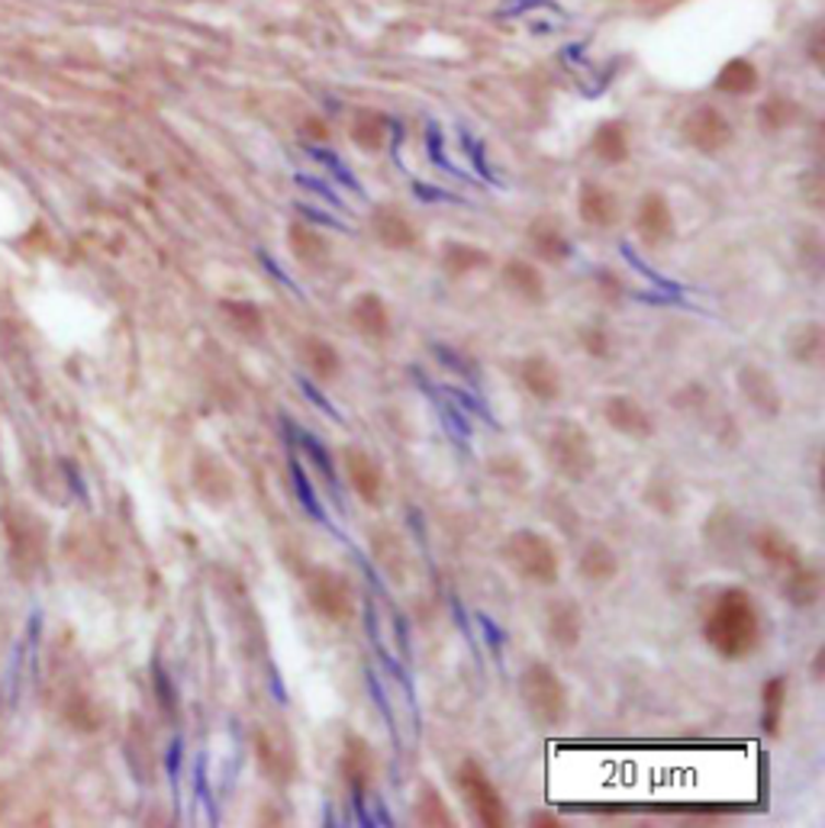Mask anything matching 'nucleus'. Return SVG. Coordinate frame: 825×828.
I'll return each instance as SVG.
<instances>
[{
    "label": "nucleus",
    "instance_id": "obj_7",
    "mask_svg": "<svg viewBox=\"0 0 825 828\" xmlns=\"http://www.w3.org/2000/svg\"><path fill=\"white\" fill-rule=\"evenodd\" d=\"M681 132H684L687 145H694L704 155H716V152H722L732 142V123L722 117L716 107L690 110L687 119H684V126H681Z\"/></svg>",
    "mask_w": 825,
    "mask_h": 828
},
{
    "label": "nucleus",
    "instance_id": "obj_34",
    "mask_svg": "<svg viewBox=\"0 0 825 828\" xmlns=\"http://www.w3.org/2000/svg\"><path fill=\"white\" fill-rule=\"evenodd\" d=\"M783 700H787V680H783V677L767 680L765 715H762V725H765L767 735H777V732H780V712H783Z\"/></svg>",
    "mask_w": 825,
    "mask_h": 828
},
{
    "label": "nucleus",
    "instance_id": "obj_18",
    "mask_svg": "<svg viewBox=\"0 0 825 828\" xmlns=\"http://www.w3.org/2000/svg\"><path fill=\"white\" fill-rule=\"evenodd\" d=\"M352 326L361 336H368V339H387V336H391V313H387V303L377 294L355 296Z\"/></svg>",
    "mask_w": 825,
    "mask_h": 828
},
{
    "label": "nucleus",
    "instance_id": "obj_6",
    "mask_svg": "<svg viewBox=\"0 0 825 828\" xmlns=\"http://www.w3.org/2000/svg\"><path fill=\"white\" fill-rule=\"evenodd\" d=\"M306 599H310V606H313L323 619H329V622H346V619H352V587H349V581H346L342 574H336V571H326V568L313 571L310 581H306Z\"/></svg>",
    "mask_w": 825,
    "mask_h": 828
},
{
    "label": "nucleus",
    "instance_id": "obj_27",
    "mask_svg": "<svg viewBox=\"0 0 825 828\" xmlns=\"http://www.w3.org/2000/svg\"><path fill=\"white\" fill-rule=\"evenodd\" d=\"M578 568H581V578L590 581V584H606V581L616 578L619 558H616V551L606 541H590L588 548H584V555H581Z\"/></svg>",
    "mask_w": 825,
    "mask_h": 828
},
{
    "label": "nucleus",
    "instance_id": "obj_16",
    "mask_svg": "<svg viewBox=\"0 0 825 828\" xmlns=\"http://www.w3.org/2000/svg\"><path fill=\"white\" fill-rule=\"evenodd\" d=\"M288 245H291L297 261L310 271H319V268L329 265V242L323 238V233H316L310 223H291L288 226Z\"/></svg>",
    "mask_w": 825,
    "mask_h": 828
},
{
    "label": "nucleus",
    "instance_id": "obj_42",
    "mask_svg": "<svg viewBox=\"0 0 825 828\" xmlns=\"http://www.w3.org/2000/svg\"><path fill=\"white\" fill-rule=\"evenodd\" d=\"M530 823H532V826H545V828H558V826H561V823H558L555 816H548V813H532Z\"/></svg>",
    "mask_w": 825,
    "mask_h": 828
},
{
    "label": "nucleus",
    "instance_id": "obj_25",
    "mask_svg": "<svg viewBox=\"0 0 825 828\" xmlns=\"http://www.w3.org/2000/svg\"><path fill=\"white\" fill-rule=\"evenodd\" d=\"M223 319L245 339H262L265 336V313L252 300H220Z\"/></svg>",
    "mask_w": 825,
    "mask_h": 828
},
{
    "label": "nucleus",
    "instance_id": "obj_9",
    "mask_svg": "<svg viewBox=\"0 0 825 828\" xmlns=\"http://www.w3.org/2000/svg\"><path fill=\"white\" fill-rule=\"evenodd\" d=\"M603 416L609 422V429H616L619 435L629 439H651L654 435V419L651 413L629 394H613L603 404Z\"/></svg>",
    "mask_w": 825,
    "mask_h": 828
},
{
    "label": "nucleus",
    "instance_id": "obj_36",
    "mask_svg": "<svg viewBox=\"0 0 825 828\" xmlns=\"http://www.w3.org/2000/svg\"><path fill=\"white\" fill-rule=\"evenodd\" d=\"M291 477H294L297 497H300L303 510H310V516L323 523L326 516H323V506H319V500H316V490H313V483L306 480V474H303V468H300V462H297V458H291Z\"/></svg>",
    "mask_w": 825,
    "mask_h": 828
},
{
    "label": "nucleus",
    "instance_id": "obj_32",
    "mask_svg": "<svg viewBox=\"0 0 825 828\" xmlns=\"http://www.w3.org/2000/svg\"><path fill=\"white\" fill-rule=\"evenodd\" d=\"M758 119H762L765 132H780V129H787V126H793L800 119V107L793 101H787V97H770V101L762 104Z\"/></svg>",
    "mask_w": 825,
    "mask_h": 828
},
{
    "label": "nucleus",
    "instance_id": "obj_28",
    "mask_svg": "<svg viewBox=\"0 0 825 828\" xmlns=\"http://www.w3.org/2000/svg\"><path fill=\"white\" fill-rule=\"evenodd\" d=\"M787 349H790V358H793L797 364L816 368V364L823 361V349H825L823 326H820V323H803V326H797V329L790 333Z\"/></svg>",
    "mask_w": 825,
    "mask_h": 828
},
{
    "label": "nucleus",
    "instance_id": "obj_17",
    "mask_svg": "<svg viewBox=\"0 0 825 828\" xmlns=\"http://www.w3.org/2000/svg\"><path fill=\"white\" fill-rule=\"evenodd\" d=\"M371 230H374V236L381 245H387V248H394V252H407L413 248L419 236H416V230H413V223L404 217V213H397L394 207H381V210H374V217H371Z\"/></svg>",
    "mask_w": 825,
    "mask_h": 828
},
{
    "label": "nucleus",
    "instance_id": "obj_37",
    "mask_svg": "<svg viewBox=\"0 0 825 828\" xmlns=\"http://www.w3.org/2000/svg\"><path fill=\"white\" fill-rule=\"evenodd\" d=\"M581 342H584V352H588V355L609 358V336H606L603 329H584Z\"/></svg>",
    "mask_w": 825,
    "mask_h": 828
},
{
    "label": "nucleus",
    "instance_id": "obj_29",
    "mask_svg": "<svg viewBox=\"0 0 825 828\" xmlns=\"http://www.w3.org/2000/svg\"><path fill=\"white\" fill-rule=\"evenodd\" d=\"M342 770H346V780L352 786L358 813H364V786H368V773H371V758H368V745L355 735L349 738V751L342 758Z\"/></svg>",
    "mask_w": 825,
    "mask_h": 828
},
{
    "label": "nucleus",
    "instance_id": "obj_40",
    "mask_svg": "<svg viewBox=\"0 0 825 828\" xmlns=\"http://www.w3.org/2000/svg\"><path fill=\"white\" fill-rule=\"evenodd\" d=\"M303 132H306V139H313V142H326L329 139V129H326V123L323 119H306L303 123Z\"/></svg>",
    "mask_w": 825,
    "mask_h": 828
},
{
    "label": "nucleus",
    "instance_id": "obj_19",
    "mask_svg": "<svg viewBox=\"0 0 825 828\" xmlns=\"http://www.w3.org/2000/svg\"><path fill=\"white\" fill-rule=\"evenodd\" d=\"M752 545H755V551L762 555V561L770 564L774 571H783V574H787V571H793V568L803 564L797 545L783 533H777V529H762V533H755Z\"/></svg>",
    "mask_w": 825,
    "mask_h": 828
},
{
    "label": "nucleus",
    "instance_id": "obj_24",
    "mask_svg": "<svg viewBox=\"0 0 825 828\" xmlns=\"http://www.w3.org/2000/svg\"><path fill=\"white\" fill-rule=\"evenodd\" d=\"M303 361H306L310 374L316 381H323V384H329V381H336L342 374V358L336 352V346L326 342V339H319V336H310L303 342Z\"/></svg>",
    "mask_w": 825,
    "mask_h": 828
},
{
    "label": "nucleus",
    "instance_id": "obj_11",
    "mask_svg": "<svg viewBox=\"0 0 825 828\" xmlns=\"http://www.w3.org/2000/svg\"><path fill=\"white\" fill-rule=\"evenodd\" d=\"M255 758H258V768L265 770V777H268V780H275V783H281V786L294 780V770H297L294 748H291V745H284V742H281V735H275V732L262 728V732L255 735Z\"/></svg>",
    "mask_w": 825,
    "mask_h": 828
},
{
    "label": "nucleus",
    "instance_id": "obj_12",
    "mask_svg": "<svg viewBox=\"0 0 825 828\" xmlns=\"http://www.w3.org/2000/svg\"><path fill=\"white\" fill-rule=\"evenodd\" d=\"M739 390H742L745 404H748L755 413L765 416V419H774V416L780 413V390H777V381L767 374L765 368L745 364V368L739 371Z\"/></svg>",
    "mask_w": 825,
    "mask_h": 828
},
{
    "label": "nucleus",
    "instance_id": "obj_5",
    "mask_svg": "<svg viewBox=\"0 0 825 828\" xmlns=\"http://www.w3.org/2000/svg\"><path fill=\"white\" fill-rule=\"evenodd\" d=\"M458 790L465 793L474 819L480 826H507V806H503L497 786L490 783V777L484 773V768L477 761H465L462 765V770H458Z\"/></svg>",
    "mask_w": 825,
    "mask_h": 828
},
{
    "label": "nucleus",
    "instance_id": "obj_4",
    "mask_svg": "<svg viewBox=\"0 0 825 828\" xmlns=\"http://www.w3.org/2000/svg\"><path fill=\"white\" fill-rule=\"evenodd\" d=\"M520 693L523 707L542 725H558L568 715V687L548 664L535 661L520 674Z\"/></svg>",
    "mask_w": 825,
    "mask_h": 828
},
{
    "label": "nucleus",
    "instance_id": "obj_15",
    "mask_svg": "<svg viewBox=\"0 0 825 828\" xmlns=\"http://www.w3.org/2000/svg\"><path fill=\"white\" fill-rule=\"evenodd\" d=\"M520 381L530 390L535 400L551 404L561 397V374L551 364V358L545 355H530L520 361Z\"/></svg>",
    "mask_w": 825,
    "mask_h": 828
},
{
    "label": "nucleus",
    "instance_id": "obj_30",
    "mask_svg": "<svg viewBox=\"0 0 825 828\" xmlns=\"http://www.w3.org/2000/svg\"><path fill=\"white\" fill-rule=\"evenodd\" d=\"M387 132H391V123H387V117L374 114V110H361L352 119V129H349L352 142L361 152H381L387 145Z\"/></svg>",
    "mask_w": 825,
    "mask_h": 828
},
{
    "label": "nucleus",
    "instance_id": "obj_31",
    "mask_svg": "<svg viewBox=\"0 0 825 828\" xmlns=\"http://www.w3.org/2000/svg\"><path fill=\"white\" fill-rule=\"evenodd\" d=\"M783 596L793 603V606H813L820 599V574L810 568V564H800L793 571L783 574Z\"/></svg>",
    "mask_w": 825,
    "mask_h": 828
},
{
    "label": "nucleus",
    "instance_id": "obj_13",
    "mask_svg": "<svg viewBox=\"0 0 825 828\" xmlns=\"http://www.w3.org/2000/svg\"><path fill=\"white\" fill-rule=\"evenodd\" d=\"M578 213L581 220L593 230H609L619 220V200L609 187L596 184V180H581L578 190Z\"/></svg>",
    "mask_w": 825,
    "mask_h": 828
},
{
    "label": "nucleus",
    "instance_id": "obj_10",
    "mask_svg": "<svg viewBox=\"0 0 825 828\" xmlns=\"http://www.w3.org/2000/svg\"><path fill=\"white\" fill-rule=\"evenodd\" d=\"M636 233L639 238L651 245V248H661L674 238V213H671V203L661 197V194H646L639 200V210H636Z\"/></svg>",
    "mask_w": 825,
    "mask_h": 828
},
{
    "label": "nucleus",
    "instance_id": "obj_8",
    "mask_svg": "<svg viewBox=\"0 0 825 828\" xmlns=\"http://www.w3.org/2000/svg\"><path fill=\"white\" fill-rule=\"evenodd\" d=\"M342 465H346L355 493L368 506H381V500H384V471H381V465L364 448H355V445L342 448Z\"/></svg>",
    "mask_w": 825,
    "mask_h": 828
},
{
    "label": "nucleus",
    "instance_id": "obj_14",
    "mask_svg": "<svg viewBox=\"0 0 825 828\" xmlns=\"http://www.w3.org/2000/svg\"><path fill=\"white\" fill-rule=\"evenodd\" d=\"M545 616H548L545 619V632H548L551 645H558V649H578L581 632H584L581 606L574 599H555V603H548Z\"/></svg>",
    "mask_w": 825,
    "mask_h": 828
},
{
    "label": "nucleus",
    "instance_id": "obj_23",
    "mask_svg": "<svg viewBox=\"0 0 825 828\" xmlns=\"http://www.w3.org/2000/svg\"><path fill=\"white\" fill-rule=\"evenodd\" d=\"M490 265V252L477 248V245H468V242H445L442 245V268L449 278H468L474 271L487 268Z\"/></svg>",
    "mask_w": 825,
    "mask_h": 828
},
{
    "label": "nucleus",
    "instance_id": "obj_1",
    "mask_svg": "<svg viewBox=\"0 0 825 828\" xmlns=\"http://www.w3.org/2000/svg\"><path fill=\"white\" fill-rule=\"evenodd\" d=\"M704 635L716 654L742 661L762 645V613L758 603L742 587H725L709 606Z\"/></svg>",
    "mask_w": 825,
    "mask_h": 828
},
{
    "label": "nucleus",
    "instance_id": "obj_33",
    "mask_svg": "<svg viewBox=\"0 0 825 828\" xmlns=\"http://www.w3.org/2000/svg\"><path fill=\"white\" fill-rule=\"evenodd\" d=\"M288 429L294 432L297 439H300V445H303V452L310 455V462L316 465V471L326 477V483L333 487V493H339V480H336V468H333V458H329V452L316 442V435H310V432H300L294 429L291 422H288Z\"/></svg>",
    "mask_w": 825,
    "mask_h": 828
},
{
    "label": "nucleus",
    "instance_id": "obj_20",
    "mask_svg": "<svg viewBox=\"0 0 825 828\" xmlns=\"http://www.w3.org/2000/svg\"><path fill=\"white\" fill-rule=\"evenodd\" d=\"M530 245L532 252H535L542 261H548V265H561V261H568L571 252H574L568 236L561 233V226H558L555 220H535L530 226Z\"/></svg>",
    "mask_w": 825,
    "mask_h": 828
},
{
    "label": "nucleus",
    "instance_id": "obj_26",
    "mask_svg": "<svg viewBox=\"0 0 825 828\" xmlns=\"http://www.w3.org/2000/svg\"><path fill=\"white\" fill-rule=\"evenodd\" d=\"M758 68L748 59H732L725 61L716 74V88L722 94H732V97H745V94H755L758 91Z\"/></svg>",
    "mask_w": 825,
    "mask_h": 828
},
{
    "label": "nucleus",
    "instance_id": "obj_39",
    "mask_svg": "<svg viewBox=\"0 0 825 828\" xmlns=\"http://www.w3.org/2000/svg\"><path fill=\"white\" fill-rule=\"evenodd\" d=\"M300 387H303V394H306V397H310V400H313V404H316V407H319L323 413L333 416V419H339V413H336V410L329 407V400H326L323 394H316V387H313V384H310L306 377H300Z\"/></svg>",
    "mask_w": 825,
    "mask_h": 828
},
{
    "label": "nucleus",
    "instance_id": "obj_21",
    "mask_svg": "<svg viewBox=\"0 0 825 828\" xmlns=\"http://www.w3.org/2000/svg\"><path fill=\"white\" fill-rule=\"evenodd\" d=\"M503 284L516 296H523L526 303H542L545 300V278H542V271L532 261H523V258H510L503 265Z\"/></svg>",
    "mask_w": 825,
    "mask_h": 828
},
{
    "label": "nucleus",
    "instance_id": "obj_38",
    "mask_svg": "<svg viewBox=\"0 0 825 828\" xmlns=\"http://www.w3.org/2000/svg\"><path fill=\"white\" fill-rule=\"evenodd\" d=\"M596 281H600V294L606 296L609 303H616V300L623 296V288L616 284V278H613L609 271H600V275H596Z\"/></svg>",
    "mask_w": 825,
    "mask_h": 828
},
{
    "label": "nucleus",
    "instance_id": "obj_41",
    "mask_svg": "<svg viewBox=\"0 0 825 828\" xmlns=\"http://www.w3.org/2000/svg\"><path fill=\"white\" fill-rule=\"evenodd\" d=\"M155 680H159V690H162V703H165V710L175 712V690H172V684L165 680L162 667H155Z\"/></svg>",
    "mask_w": 825,
    "mask_h": 828
},
{
    "label": "nucleus",
    "instance_id": "obj_3",
    "mask_svg": "<svg viewBox=\"0 0 825 828\" xmlns=\"http://www.w3.org/2000/svg\"><path fill=\"white\" fill-rule=\"evenodd\" d=\"M503 561L532 584L551 587L561 574L555 545L535 529H516L503 541Z\"/></svg>",
    "mask_w": 825,
    "mask_h": 828
},
{
    "label": "nucleus",
    "instance_id": "obj_2",
    "mask_svg": "<svg viewBox=\"0 0 825 828\" xmlns=\"http://www.w3.org/2000/svg\"><path fill=\"white\" fill-rule=\"evenodd\" d=\"M542 448L551 465V471L565 480H588L596 471V452L590 442L588 429L574 419H551L542 432Z\"/></svg>",
    "mask_w": 825,
    "mask_h": 828
},
{
    "label": "nucleus",
    "instance_id": "obj_22",
    "mask_svg": "<svg viewBox=\"0 0 825 828\" xmlns=\"http://www.w3.org/2000/svg\"><path fill=\"white\" fill-rule=\"evenodd\" d=\"M593 155L606 165H623L629 159V132H626V123L619 119H609L603 123L596 132H593V142H590Z\"/></svg>",
    "mask_w": 825,
    "mask_h": 828
},
{
    "label": "nucleus",
    "instance_id": "obj_35",
    "mask_svg": "<svg viewBox=\"0 0 825 828\" xmlns=\"http://www.w3.org/2000/svg\"><path fill=\"white\" fill-rule=\"evenodd\" d=\"M419 823L422 826H452V816L439 796V790L422 786V803H419Z\"/></svg>",
    "mask_w": 825,
    "mask_h": 828
}]
</instances>
